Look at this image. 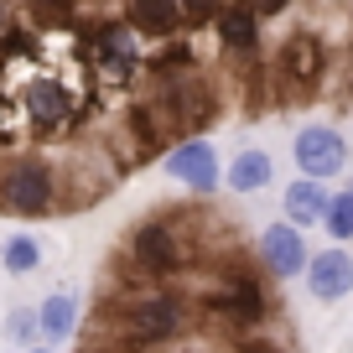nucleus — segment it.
<instances>
[{"instance_id":"8","label":"nucleus","mask_w":353,"mask_h":353,"mask_svg":"<svg viewBox=\"0 0 353 353\" xmlns=\"http://www.w3.org/2000/svg\"><path fill=\"white\" fill-rule=\"evenodd\" d=\"M156 78H161L166 94H172V110H176L182 135L208 130V125L219 120V88H213L198 68H182V73H156Z\"/></svg>"},{"instance_id":"3","label":"nucleus","mask_w":353,"mask_h":353,"mask_svg":"<svg viewBox=\"0 0 353 353\" xmlns=\"http://www.w3.org/2000/svg\"><path fill=\"white\" fill-rule=\"evenodd\" d=\"M120 265L135 270L141 281H151V286H166V281H176L188 270V244H182V234H176L172 219L151 213V219H141L130 234H125Z\"/></svg>"},{"instance_id":"2","label":"nucleus","mask_w":353,"mask_h":353,"mask_svg":"<svg viewBox=\"0 0 353 353\" xmlns=\"http://www.w3.org/2000/svg\"><path fill=\"white\" fill-rule=\"evenodd\" d=\"M63 176L47 156H11L0 161V213L11 219H57Z\"/></svg>"},{"instance_id":"22","label":"nucleus","mask_w":353,"mask_h":353,"mask_svg":"<svg viewBox=\"0 0 353 353\" xmlns=\"http://www.w3.org/2000/svg\"><path fill=\"white\" fill-rule=\"evenodd\" d=\"M244 353H281V348H270V343H250Z\"/></svg>"},{"instance_id":"13","label":"nucleus","mask_w":353,"mask_h":353,"mask_svg":"<svg viewBox=\"0 0 353 353\" xmlns=\"http://www.w3.org/2000/svg\"><path fill=\"white\" fill-rule=\"evenodd\" d=\"M327 203H332V188L317 182V176H296V182L281 192V213H286V223H296L301 234L327 219Z\"/></svg>"},{"instance_id":"4","label":"nucleus","mask_w":353,"mask_h":353,"mask_svg":"<svg viewBox=\"0 0 353 353\" xmlns=\"http://www.w3.org/2000/svg\"><path fill=\"white\" fill-rule=\"evenodd\" d=\"M203 312L219 317L223 327H234V332H254L265 317H270V291H265V281L254 276V270L223 260L219 265V286L203 296Z\"/></svg>"},{"instance_id":"15","label":"nucleus","mask_w":353,"mask_h":353,"mask_svg":"<svg viewBox=\"0 0 353 353\" xmlns=\"http://www.w3.org/2000/svg\"><path fill=\"white\" fill-rule=\"evenodd\" d=\"M37 322H42L47 343H68L78 332V296H73V291H52V296H42Z\"/></svg>"},{"instance_id":"20","label":"nucleus","mask_w":353,"mask_h":353,"mask_svg":"<svg viewBox=\"0 0 353 353\" xmlns=\"http://www.w3.org/2000/svg\"><path fill=\"white\" fill-rule=\"evenodd\" d=\"M26 6H32V11H42V16H57V21L73 11V0H26Z\"/></svg>"},{"instance_id":"12","label":"nucleus","mask_w":353,"mask_h":353,"mask_svg":"<svg viewBox=\"0 0 353 353\" xmlns=\"http://www.w3.org/2000/svg\"><path fill=\"white\" fill-rule=\"evenodd\" d=\"M270 182H276V156L265 151V145H239V151L229 156V166H223V188L239 192V198L265 192Z\"/></svg>"},{"instance_id":"16","label":"nucleus","mask_w":353,"mask_h":353,"mask_svg":"<svg viewBox=\"0 0 353 353\" xmlns=\"http://www.w3.org/2000/svg\"><path fill=\"white\" fill-rule=\"evenodd\" d=\"M0 265H6L11 276H32L37 265H42V244H37L32 234H11L6 250H0Z\"/></svg>"},{"instance_id":"17","label":"nucleus","mask_w":353,"mask_h":353,"mask_svg":"<svg viewBox=\"0 0 353 353\" xmlns=\"http://www.w3.org/2000/svg\"><path fill=\"white\" fill-rule=\"evenodd\" d=\"M322 229L332 234V244H348V239H353V176H348V188H343V192H332Z\"/></svg>"},{"instance_id":"5","label":"nucleus","mask_w":353,"mask_h":353,"mask_svg":"<svg viewBox=\"0 0 353 353\" xmlns=\"http://www.w3.org/2000/svg\"><path fill=\"white\" fill-rule=\"evenodd\" d=\"M213 26H219V47L234 57V68H239L250 83H260V57H265L260 16H254L250 6H234V0H223L219 16H213Z\"/></svg>"},{"instance_id":"24","label":"nucleus","mask_w":353,"mask_h":353,"mask_svg":"<svg viewBox=\"0 0 353 353\" xmlns=\"http://www.w3.org/2000/svg\"><path fill=\"white\" fill-rule=\"evenodd\" d=\"M32 353H52V348H32Z\"/></svg>"},{"instance_id":"9","label":"nucleus","mask_w":353,"mask_h":353,"mask_svg":"<svg viewBox=\"0 0 353 353\" xmlns=\"http://www.w3.org/2000/svg\"><path fill=\"white\" fill-rule=\"evenodd\" d=\"M254 254H260V265H265L276 281L307 276V260H312V250H307V239H301V229H296V223H286V219L265 223L260 239H254Z\"/></svg>"},{"instance_id":"21","label":"nucleus","mask_w":353,"mask_h":353,"mask_svg":"<svg viewBox=\"0 0 353 353\" xmlns=\"http://www.w3.org/2000/svg\"><path fill=\"white\" fill-rule=\"evenodd\" d=\"M250 11L260 16V21H270V16H281V11H291V0H250Z\"/></svg>"},{"instance_id":"11","label":"nucleus","mask_w":353,"mask_h":353,"mask_svg":"<svg viewBox=\"0 0 353 353\" xmlns=\"http://www.w3.org/2000/svg\"><path fill=\"white\" fill-rule=\"evenodd\" d=\"M307 291L322 301V307H332V301H343V296H353V254L343 250V244H332V250H322V254H312L307 260Z\"/></svg>"},{"instance_id":"19","label":"nucleus","mask_w":353,"mask_h":353,"mask_svg":"<svg viewBox=\"0 0 353 353\" xmlns=\"http://www.w3.org/2000/svg\"><path fill=\"white\" fill-rule=\"evenodd\" d=\"M219 6H223V0H182V21H188V26H213Z\"/></svg>"},{"instance_id":"10","label":"nucleus","mask_w":353,"mask_h":353,"mask_svg":"<svg viewBox=\"0 0 353 353\" xmlns=\"http://www.w3.org/2000/svg\"><path fill=\"white\" fill-rule=\"evenodd\" d=\"M270 73H276V83H291V88H317L322 73H327V47L317 42L312 32H296L281 42V52L270 57Z\"/></svg>"},{"instance_id":"18","label":"nucleus","mask_w":353,"mask_h":353,"mask_svg":"<svg viewBox=\"0 0 353 353\" xmlns=\"http://www.w3.org/2000/svg\"><path fill=\"white\" fill-rule=\"evenodd\" d=\"M6 338H11V343H32V338H42V322H37V312H32V307H16L11 317H6Z\"/></svg>"},{"instance_id":"1","label":"nucleus","mask_w":353,"mask_h":353,"mask_svg":"<svg viewBox=\"0 0 353 353\" xmlns=\"http://www.w3.org/2000/svg\"><path fill=\"white\" fill-rule=\"evenodd\" d=\"M104 312H114V322H120V338H125V348H161V343H172V338H182L188 332V322H192V312H188V301L176 296V291H166V286H135L130 296H120V301H104Z\"/></svg>"},{"instance_id":"6","label":"nucleus","mask_w":353,"mask_h":353,"mask_svg":"<svg viewBox=\"0 0 353 353\" xmlns=\"http://www.w3.org/2000/svg\"><path fill=\"white\" fill-rule=\"evenodd\" d=\"M161 172L182 188H192L198 198H213L223 188V166H219V151H213L208 135H188V141H176L172 151L161 156Z\"/></svg>"},{"instance_id":"14","label":"nucleus","mask_w":353,"mask_h":353,"mask_svg":"<svg viewBox=\"0 0 353 353\" xmlns=\"http://www.w3.org/2000/svg\"><path fill=\"white\" fill-rule=\"evenodd\" d=\"M120 21L135 37H172L182 26V0H120Z\"/></svg>"},{"instance_id":"7","label":"nucleus","mask_w":353,"mask_h":353,"mask_svg":"<svg viewBox=\"0 0 353 353\" xmlns=\"http://www.w3.org/2000/svg\"><path fill=\"white\" fill-rule=\"evenodd\" d=\"M291 156H296V172L301 176L332 182V176L348 172V135L332 130V125H301L296 141H291Z\"/></svg>"},{"instance_id":"23","label":"nucleus","mask_w":353,"mask_h":353,"mask_svg":"<svg viewBox=\"0 0 353 353\" xmlns=\"http://www.w3.org/2000/svg\"><path fill=\"white\" fill-rule=\"evenodd\" d=\"M172 353H198V348H172Z\"/></svg>"}]
</instances>
